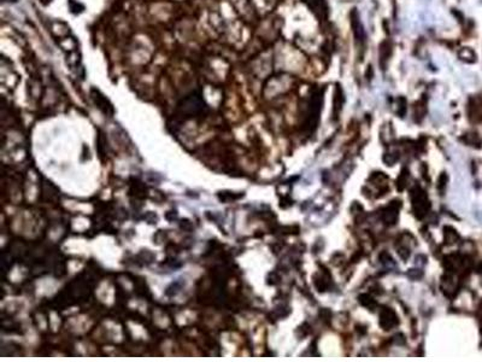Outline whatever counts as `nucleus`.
I'll return each mask as SVG.
<instances>
[{
	"instance_id": "nucleus-1",
	"label": "nucleus",
	"mask_w": 482,
	"mask_h": 362,
	"mask_svg": "<svg viewBox=\"0 0 482 362\" xmlns=\"http://www.w3.org/2000/svg\"><path fill=\"white\" fill-rule=\"evenodd\" d=\"M309 8H310L314 14H317L319 17H325L327 14V4L325 0H304Z\"/></svg>"
},
{
	"instance_id": "nucleus-2",
	"label": "nucleus",
	"mask_w": 482,
	"mask_h": 362,
	"mask_svg": "<svg viewBox=\"0 0 482 362\" xmlns=\"http://www.w3.org/2000/svg\"><path fill=\"white\" fill-rule=\"evenodd\" d=\"M351 24H352L354 35H356L357 40H359V41H364V40H365V34H364L362 23H361V21H359V14L356 12V10H354L352 14H351Z\"/></svg>"
},
{
	"instance_id": "nucleus-3",
	"label": "nucleus",
	"mask_w": 482,
	"mask_h": 362,
	"mask_svg": "<svg viewBox=\"0 0 482 362\" xmlns=\"http://www.w3.org/2000/svg\"><path fill=\"white\" fill-rule=\"evenodd\" d=\"M43 5L50 4L52 0H40Z\"/></svg>"
}]
</instances>
